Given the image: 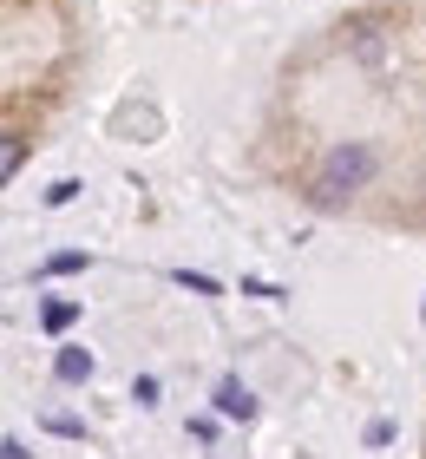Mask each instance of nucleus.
<instances>
[{
	"instance_id": "20e7f679",
	"label": "nucleus",
	"mask_w": 426,
	"mask_h": 459,
	"mask_svg": "<svg viewBox=\"0 0 426 459\" xmlns=\"http://www.w3.org/2000/svg\"><path fill=\"white\" fill-rule=\"evenodd\" d=\"M20 164H27V138H20V132H0V184H7Z\"/></svg>"
},
{
	"instance_id": "39448f33",
	"label": "nucleus",
	"mask_w": 426,
	"mask_h": 459,
	"mask_svg": "<svg viewBox=\"0 0 426 459\" xmlns=\"http://www.w3.org/2000/svg\"><path fill=\"white\" fill-rule=\"evenodd\" d=\"M73 322H79V302H47L39 308V328H47V335H66Z\"/></svg>"
},
{
	"instance_id": "f257e3e1",
	"label": "nucleus",
	"mask_w": 426,
	"mask_h": 459,
	"mask_svg": "<svg viewBox=\"0 0 426 459\" xmlns=\"http://www.w3.org/2000/svg\"><path fill=\"white\" fill-rule=\"evenodd\" d=\"M368 178H374V144H335L322 158V171H315V184H309V197L322 204V211H335V204H348Z\"/></svg>"
},
{
	"instance_id": "f8f14e48",
	"label": "nucleus",
	"mask_w": 426,
	"mask_h": 459,
	"mask_svg": "<svg viewBox=\"0 0 426 459\" xmlns=\"http://www.w3.org/2000/svg\"><path fill=\"white\" fill-rule=\"evenodd\" d=\"M420 316H426V302H420Z\"/></svg>"
},
{
	"instance_id": "9b49d317",
	"label": "nucleus",
	"mask_w": 426,
	"mask_h": 459,
	"mask_svg": "<svg viewBox=\"0 0 426 459\" xmlns=\"http://www.w3.org/2000/svg\"><path fill=\"white\" fill-rule=\"evenodd\" d=\"M0 459H33V453L20 446V440H7V446H0Z\"/></svg>"
},
{
	"instance_id": "423d86ee",
	"label": "nucleus",
	"mask_w": 426,
	"mask_h": 459,
	"mask_svg": "<svg viewBox=\"0 0 426 459\" xmlns=\"http://www.w3.org/2000/svg\"><path fill=\"white\" fill-rule=\"evenodd\" d=\"M170 282H178V289H190V296H223V282H217V276H190V269H178Z\"/></svg>"
},
{
	"instance_id": "f03ea898",
	"label": "nucleus",
	"mask_w": 426,
	"mask_h": 459,
	"mask_svg": "<svg viewBox=\"0 0 426 459\" xmlns=\"http://www.w3.org/2000/svg\"><path fill=\"white\" fill-rule=\"evenodd\" d=\"M217 413H223V420H249V413H256V394L237 381V374H223V381H217Z\"/></svg>"
},
{
	"instance_id": "1a4fd4ad",
	"label": "nucleus",
	"mask_w": 426,
	"mask_h": 459,
	"mask_svg": "<svg viewBox=\"0 0 426 459\" xmlns=\"http://www.w3.org/2000/svg\"><path fill=\"white\" fill-rule=\"evenodd\" d=\"M132 394H138V407H158V374H138Z\"/></svg>"
},
{
	"instance_id": "7ed1b4c3",
	"label": "nucleus",
	"mask_w": 426,
	"mask_h": 459,
	"mask_svg": "<svg viewBox=\"0 0 426 459\" xmlns=\"http://www.w3.org/2000/svg\"><path fill=\"white\" fill-rule=\"evenodd\" d=\"M53 374H59L66 387L92 381V354H85V348H59V354H53Z\"/></svg>"
},
{
	"instance_id": "6e6552de",
	"label": "nucleus",
	"mask_w": 426,
	"mask_h": 459,
	"mask_svg": "<svg viewBox=\"0 0 426 459\" xmlns=\"http://www.w3.org/2000/svg\"><path fill=\"white\" fill-rule=\"evenodd\" d=\"M85 263H92V256H79V249H66V256H53V263H47V276H73V269H85Z\"/></svg>"
},
{
	"instance_id": "9d476101",
	"label": "nucleus",
	"mask_w": 426,
	"mask_h": 459,
	"mask_svg": "<svg viewBox=\"0 0 426 459\" xmlns=\"http://www.w3.org/2000/svg\"><path fill=\"white\" fill-rule=\"evenodd\" d=\"M73 197H79V184H73V178H66V184H53V191H47V204H53V211H59V204H73Z\"/></svg>"
},
{
	"instance_id": "0eeeda50",
	"label": "nucleus",
	"mask_w": 426,
	"mask_h": 459,
	"mask_svg": "<svg viewBox=\"0 0 426 459\" xmlns=\"http://www.w3.org/2000/svg\"><path fill=\"white\" fill-rule=\"evenodd\" d=\"M47 433H59V440H85V427L73 420V413H47Z\"/></svg>"
}]
</instances>
